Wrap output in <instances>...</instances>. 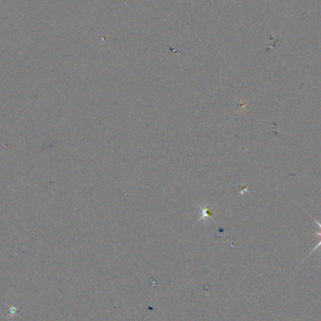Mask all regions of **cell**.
I'll list each match as a JSON object with an SVG mask.
<instances>
[{"label": "cell", "instance_id": "1", "mask_svg": "<svg viewBox=\"0 0 321 321\" xmlns=\"http://www.w3.org/2000/svg\"><path fill=\"white\" fill-rule=\"evenodd\" d=\"M313 221H314V222H316V223L318 224V226H319V227H320V229H321V231H320V232H318L317 234H316L318 237H320V238H321V241H320V243H319V244H317V245H316V246L313 248V250L311 251L310 254H309V255H307V256L304 258V260H305L307 257H309V256H310V255H312V254H313L315 251H316V250H318L319 248H321V222H320L318 221L317 219H315V218H313Z\"/></svg>", "mask_w": 321, "mask_h": 321}]
</instances>
